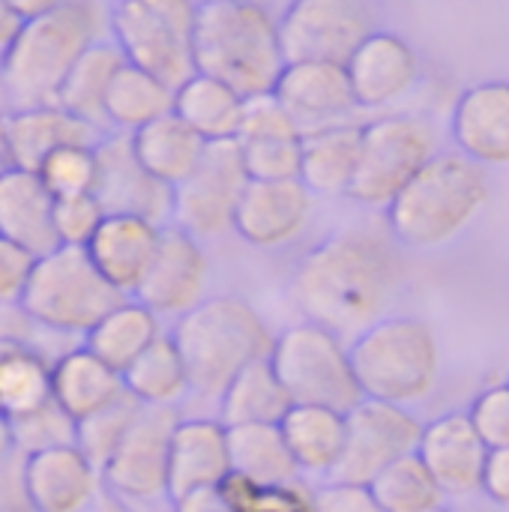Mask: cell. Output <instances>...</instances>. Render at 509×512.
I'll return each mask as SVG.
<instances>
[{
	"label": "cell",
	"mask_w": 509,
	"mask_h": 512,
	"mask_svg": "<svg viewBox=\"0 0 509 512\" xmlns=\"http://www.w3.org/2000/svg\"><path fill=\"white\" fill-rule=\"evenodd\" d=\"M174 108V90L159 78L123 63L105 96V123L135 132Z\"/></svg>",
	"instance_id": "obj_38"
},
{
	"label": "cell",
	"mask_w": 509,
	"mask_h": 512,
	"mask_svg": "<svg viewBox=\"0 0 509 512\" xmlns=\"http://www.w3.org/2000/svg\"><path fill=\"white\" fill-rule=\"evenodd\" d=\"M84 512H132L126 507V501H120L117 495H111V492H102L90 507Z\"/></svg>",
	"instance_id": "obj_56"
},
{
	"label": "cell",
	"mask_w": 509,
	"mask_h": 512,
	"mask_svg": "<svg viewBox=\"0 0 509 512\" xmlns=\"http://www.w3.org/2000/svg\"><path fill=\"white\" fill-rule=\"evenodd\" d=\"M243 168L249 180L279 183L300 180V150L303 138H273V141H237Z\"/></svg>",
	"instance_id": "obj_43"
},
{
	"label": "cell",
	"mask_w": 509,
	"mask_h": 512,
	"mask_svg": "<svg viewBox=\"0 0 509 512\" xmlns=\"http://www.w3.org/2000/svg\"><path fill=\"white\" fill-rule=\"evenodd\" d=\"M174 408H141L138 420L102 465V486L120 501H156L168 492V450L177 426Z\"/></svg>",
	"instance_id": "obj_14"
},
{
	"label": "cell",
	"mask_w": 509,
	"mask_h": 512,
	"mask_svg": "<svg viewBox=\"0 0 509 512\" xmlns=\"http://www.w3.org/2000/svg\"><path fill=\"white\" fill-rule=\"evenodd\" d=\"M99 177L93 195L105 213L141 216L156 225L171 216V189L153 180L132 156L129 135H111L96 141Z\"/></svg>",
	"instance_id": "obj_18"
},
{
	"label": "cell",
	"mask_w": 509,
	"mask_h": 512,
	"mask_svg": "<svg viewBox=\"0 0 509 512\" xmlns=\"http://www.w3.org/2000/svg\"><path fill=\"white\" fill-rule=\"evenodd\" d=\"M273 96L294 117L303 135L336 126L357 108L348 72L339 63H285L273 84Z\"/></svg>",
	"instance_id": "obj_17"
},
{
	"label": "cell",
	"mask_w": 509,
	"mask_h": 512,
	"mask_svg": "<svg viewBox=\"0 0 509 512\" xmlns=\"http://www.w3.org/2000/svg\"><path fill=\"white\" fill-rule=\"evenodd\" d=\"M24 486L36 512H84L102 495V474L75 444H60L24 456Z\"/></svg>",
	"instance_id": "obj_19"
},
{
	"label": "cell",
	"mask_w": 509,
	"mask_h": 512,
	"mask_svg": "<svg viewBox=\"0 0 509 512\" xmlns=\"http://www.w3.org/2000/svg\"><path fill=\"white\" fill-rule=\"evenodd\" d=\"M123 54L111 39H102L96 45H90L78 63L72 66V72L66 75V81L57 90L54 105H60L63 111H69L72 117L90 123L99 129V123H105V96L108 87L114 81V75L123 66Z\"/></svg>",
	"instance_id": "obj_34"
},
{
	"label": "cell",
	"mask_w": 509,
	"mask_h": 512,
	"mask_svg": "<svg viewBox=\"0 0 509 512\" xmlns=\"http://www.w3.org/2000/svg\"><path fill=\"white\" fill-rule=\"evenodd\" d=\"M453 135L474 162L509 165V84L489 81L471 87L453 117Z\"/></svg>",
	"instance_id": "obj_24"
},
{
	"label": "cell",
	"mask_w": 509,
	"mask_h": 512,
	"mask_svg": "<svg viewBox=\"0 0 509 512\" xmlns=\"http://www.w3.org/2000/svg\"><path fill=\"white\" fill-rule=\"evenodd\" d=\"M51 402V360L24 339L0 333V414L18 423Z\"/></svg>",
	"instance_id": "obj_30"
},
{
	"label": "cell",
	"mask_w": 509,
	"mask_h": 512,
	"mask_svg": "<svg viewBox=\"0 0 509 512\" xmlns=\"http://www.w3.org/2000/svg\"><path fill=\"white\" fill-rule=\"evenodd\" d=\"M249 177L243 168L237 141H213L207 144L198 168L171 189V216L174 228L189 237H216L231 231L240 195Z\"/></svg>",
	"instance_id": "obj_12"
},
{
	"label": "cell",
	"mask_w": 509,
	"mask_h": 512,
	"mask_svg": "<svg viewBox=\"0 0 509 512\" xmlns=\"http://www.w3.org/2000/svg\"><path fill=\"white\" fill-rule=\"evenodd\" d=\"M0 512H36L24 486V456L15 453L0 465Z\"/></svg>",
	"instance_id": "obj_50"
},
{
	"label": "cell",
	"mask_w": 509,
	"mask_h": 512,
	"mask_svg": "<svg viewBox=\"0 0 509 512\" xmlns=\"http://www.w3.org/2000/svg\"><path fill=\"white\" fill-rule=\"evenodd\" d=\"M474 432L486 444V450H501L509 447V387H492L486 390L471 414H468Z\"/></svg>",
	"instance_id": "obj_47"
},
{
	"label": "cell",
	"mask_w": 509,
	"mask_h": 512,
	"mask_svg": "<svg viewBox=\"0 0 509 512\" xmlns=\"http://www.w3.org/2000/svg\"><path fill=\"white\" fill-rule=\"evenodd\" d=\"M243 96L210 75H189L174 90V114L207 144L234 141L243 120Z\"/></svg>",
	"instance_id": "obj_31"
},
{
	"label": "cell",
	"mask_w": 509,
	"mask_h": 512,
	"mask_svg": "<svg viewBox=\"0 0 509 512\" xmlns=\"http://www.w3.org/2000/svg\"><path fill=\"white\" fill-rule=\"evenodd\" d=\"M273 138H303V129L276 102L273 93L246 99L243 102V120H240L234 141H273Z\"/></svg>",
	"instance_id": "obj_45"
},
{
	"label": "cell",
	"mask_w": 509,
	"mask_h": 512,
	"mask_svg": "<svg viewBox=\"0 0 509 512\" xmlns=\"http://www.w3.org/2000/svg\"><path fill=\"white\" fill-rule=\"evenodd\" d=\"M282 438L300 471L330 474L345 450V414L318 405H291L279 420Z\"/></svg>",
	"instance_id": "obj_32"
},
{
	"label": "cell",
	"mask_w": 509,
	"mask_h": 512,
	"mask_svg": "<svg viewBox=\"0 0 509 512\" xmlns=\"http://www.w3.org/2000/svg\"><path fill=\"white\" fill-rule=\"evenodd\" d=\"M21 18L12 12V6H9V0H0V51L15 39V33L21 30Z\"/></svg>",
	"instance_id": "obj_54"
},
{
	"label": "cell",
	"mask_w": 509,
	"mask_h": 512,
	"mask_svg": "<svg viewBox=\"0 0 509 512\" xmlns=\"http://www.w3.org/2000/svg\"><path fill=\"white\" fill-rule=\"evenodd\" d=\"M345 72L351 81L354 102L360 108H381L414 87L420 75V60L402 36L375 30L348 57Z\"/></svg>",
	"instance_id": "obj_21"
},
{
	"label": "cell",
	"mask_w": 509,
	"mask_h": 512,
	"mask_svg": "<svg viewBox=\"0 0 509 512\" xmlns=\"http://www.w3.org/2000/svg\"><path fill=\"white\" fill-rule=\"evenodd\" d=\"M108 213L102 210L96 195H69V198H54L51 207V228L57 246H75L84 249L96 228L102 225Z\"/></svg>",
	"instance_id": "obj_44"
},
{
	"label": "cell",
	"mask_w": 509,
	"mask_h": 512,
	"mask_svg": "<svg viewBox=\"0 0 509 512\" xmlns=\"http://www.w3.org/2000/svg\"><path fill=\"white\" fill-rule=\"evenodd\" d=\"M171 504H174V512H231L219 486L186 492L180 498H171Z\"/></svg>",
	"instance_id": "obj_52"
},
{
	"label": "cell",
	"mask_w": 509,
	"mask_h": 512,
	"mask_svg": "<svg viewBox=\"0 0 509 512\" xmlns=\"http://www.w3.org/2000/svg\"><path fill=\"white\" fill-rule=\"evenodd\" d=\"M417 456L444 495H471L483 486L489 450L474 432L468 414H447L423 426Z\"/></svg>",
	"instance_id": "obj_22"
},
{
	"label": "cell",
	"mask_w": 509,
	"mask_h": 512,
	"mask_svg": "<svg viewBox=\"0 0 509 512\" xmlns=\"http://www.w3.org/2000/svg\"><path fill=\"white\" fill-rule=\"evenodd\" d=\"M141 408L144 405H138L129 393H123L105 411H99V414L75 423V447L102 471V465L111 459V453L120 447V441L126 438V432L138 420Z\"/></svg>",
	"instance_id": "obj_41"
},
{
	"label": "cell",
	"mask_w": 509,
	"mask_h": 512,
	"mask_svg": "<svg viewBox=\"0 0 509 512\" xmlns=\"http://www.w3.org/2000/svg\"><path fill=\"white\" fill-rule=\"evenodd\" d=\"M123 390L144 408H174L189 393V372L171 336H159L123 372Z\"/></svg>",
	"instance_id": "obj_35"
},
{
	"label": "cell",
	"mask_w": 509,
	"mask_h": 512,
	"mask_svg": "<svg viewBox=\"0 0 509 512\" xmlns=\"http://www.w3.org/2000/svg\"><path fill=\"white\" fill-rule=\"evenodd\" d=\"M120 300L126 297L102 279L84 249L54 246L33 261L18 306L45 330L87 333Z\"/></svg>",
	"instance_id": "obj_7"
},
{
	"label": "cell",
	"mask_w": 509,
	"mask_h": 512,
	"mask_svg": "<svg viewBox=\"0 0 509 512\" xmlns=\"http://www.w3.org/2000/svg\"><path fill=\"white\" fill-rule=\"evenodd\" d=\"M36 255L21 249L18 243L0 237V303H18L27 276L33 270Z\"/></svg>",
	"instance_id": "obj_48"
},
{
	"label": "cell",
	"mask_w": 509,
	"mask_h": 512,
	"mask_svg": "<svg viewBox=\"0 0 509 512\" xmlns=\"http://www.w3.org/2000/svg\"><path fill=\"white\" fill-rule=\"evenodd\" d=\"M423 426L402 405L363 399L345 414V450L330 471L333 483L369 486L387 465L417 453Z\"/></svg>",
	"instance_id": "obj_13"
},
{
	"label": "cell",
	"mask_w": 509,
	"mask_h": 512,
	"mask_svg": "<svg viewBox=\"0 0 509 512\" xmlns=\"http://www.w3.org/2000/svg\"><path fill=\"white\" fill-rule=\"evenodd\" d=\"M291 408L288 393L282 390L270 357L246 366L219 396V423L222 426H249V423H279Z\"/></svg>",
	"instance_id": "obj_37"
},
{
	"label": "cell",
	"mask_w": 509,
	"mask_h": 512,
	"mask_svg": "<svg viewBox=\"0 0 509 512\" xmlns=\"http://www.w3.org/2000/svg\"><path fill=\"white\" fill-rule=\"evenodd\" d=\"M219 489L231 512H315V492L300 480L255 483L240 474H228Z\"/></svg>",
	"instance_id": "obj_40"
},
{
	"label": "cell",
	"mask_w": 509,
	"mask_h": 512,
	"mask_svg": "<svg viewBox=\"0 0 509 512\" xmlns=\"http://www.w3.org/2000/svg\"><path fill=\"white\" fill-rule=\"evenodd\" d=\"M348 357L363 399L411 405L426 399L438 384V342L420 318L396 315L375 321L354 336Z\"/></svg>",
	"instance_id": "obj_6"
},
{
	"label": "cell",
	"mask_w": 509,
	"mask_h": 512,
	"mask_svg": "<svg viewBox=\"0 0 509 512\" xmlns=\"http://www.w3.org/2000/svg\"><path fill=\"white\" fill-rule=\"evenodd\" d=\"M129 147L138 165L162 186H180L201 162L207 141L195 135L174 111L129 132Z\"/></svg>",
	"instance_id": "obj_28"
},
{
	"label": "cell",
	"mask_w": 509,
	"mask_h": 512,
	"mask_svg": "<svg viewBox=\"0 0 509 512\" xmlns=\"http://www.w3.org/2000/svg\"><path fill=\"white\" fill-rule=\"evenodd\" d=\"M231 474L255 483H294L300 468L282 438L279 423L228 426Z\"/></svg>",
	"instance_id": "obj_36"
},
{
	"label": "cell",
	"mask_w": 509,
	"mask_h": 512,
	"mask_svg": "<svg viewBox=\"0 0 509 512\" xmlns=\"http://www.w3.org/2000/svg\"><path fill=\"white\" fill-rule=\"evenodd\" d=\"M15 168L12 165V150H9V132H6V114H0V174Z\"/></svg>",
	"instance_id": "obj_57"
},
{
	"label": "cell",
	"mask_w": 509,
	"mask_h": 512,
	"mask_svg": "<svg viewBox=\"0 0 509 512\" xmlns=\"http://www.w3.org/2000/svg\"><path fill=\"white\" fill-rule=\"evenodd\" d=\"M39 180L54 198H69V195H93L96 177H99V162H96V144H69L54 150L51 156L42 159L36 168Z\"/></svg>",
	"instance_id": "obj_42"
},
{
	"label": "cell",
	"mask_w": 509,
	"mask_h": 512,
	"mask_svg": "<svg viewBox=\"0 0 509 512\" xmlns=\"http://www.w3.org/2000/svg\"><path fill=\"white\" fill-rule=\"evenodd\" d=\"M402 279L405 267L393 234L378 225H354L300 258L288 297L306 321L342 339L381 321Z\"/></svg>",
	"instance_id": "obj_1"
},
{
	"label": "cell",
	"mask_w": 509,
	"mask_h": 512,
	"mask_svg": "<svg viewBox=\"0 0 509 512\" xmlns=\"http://www.w3.org/2000/svg\"><path fill=\"white\" fill-rule=\"evenodd\" d=\"M489 180L465 153H435L387 204V231L399 246L435 249L450 243L486 204Z\"/></svg>",
	"instance_id": "obj_5"
},
{
	"label": "cell",
	"mask_w": 509,
	"mask_h": 512,
	"mask_svg": "<svg viewBox=\"0 0 509 512\" xmlns=\"http://www.w3.org/2000/svg\"><path fill=\"white\" fill-rule=\"evenodd\" d=\"M426 512H453V510H447V507H435V510H426Z\"/></svg>",
	"instance_id": "obj_59"
},
{
	"label": "cell",
	"mask_w": 509,
	"mask_h": 512,
	"mask_svg": "<svg viewBox=\"0 0 509 512\" xmlns=\"http://www.w3.org/2000/svg\"><path fill=\"white\" fill-rule=\"evenodd\" d=\"M108 33L102 0H63L42 18L24 21L0 51V87L15 108L54 105L78 57Z\"/></svg>",
	"instance_id": "obj_2"
},
{
	"label": "cell",
	"mask_w": 509,
	"mask_h": 512,
	"mask_svg": "<svg viewBox=\"0 0 509 512\" xmlns=\"http://www.w3.org/2000/svg\"><path fill=\"white\" fill-rule=\"evenodd\" d=\"M195 18V0H117L108 9V30L129 66L177 90L195 75Z\"/></svg>",
	"instance_id": "obj_8"
},
{
	"label": "cell",
	"mask_w": 509,
	"mask_h": 512,
	"mask_svg": "<svg viewBox=\"0 0 509 512\" xmlns=\"http://www.w3.org/2000/svg\"><path fill=\"white\" fill-rule=\"evenodd\" d=\"M480 489H486V495L495 504L509 507V447L489 450L486 468H483V486Z\"/></svg>",
	"instance_id": "obj_51"
},
{
	"label": "cell",
	"mask_w": 509,
	"mask_h": 512,
	"mask_svg": "<svg viewBox=\"0 0 509 512\" xmlns=\"http://www.w3.org/2000/svg\"><path fill=\"white\" fill-rule=\"evenodd\" d=\"M231 474L228 426L219 420L195 417L177 420L168 450V498H180L195 489L222 486Z\"/></svg>",
	"instance_id": "obj_23"
},
{
	"label": "cell",
	"mask_w": 509,
	"mask_h": 512,
	"mask_svg": "<svg viewBox=\"0 0 509 512\" xmlns=\"http://www.w3.org/2000/svg\"><path fill=\"white\" fill-rule=\"evenodd\" d=\"M15 432V447L21 456L27 453H39L48 447H60V444H75V423L51 402L42 411L12 423Z\"/></svg>",
	"instance_id": "obj_46"
},
{
	"label": "cell",
	"mask_w": 509,
	"mask_h": 512,
	"mask_svg": "<svg viewBox=\"0 0 509 512\" xmlns=\"http://www.w3.org/2000/svg\"><path fill=\"white\" fill-rule=\"evenodd\" d=\"M84 336H87L84 348L123 375L129 363L162 336V321L144 303L126 297Z\"/></svg>",
	"instance_id": "obj_33"
},
{
	"label": "cell",
	"mask_w": 509,
	"mask_h": 512,
	"mask_svg": "<svg viewBox=\"0 0 509 512\" xmlns=\"http://www.w3.org/2000/svg\"><path fill=\"white\" fill-rule=\"evenodd\" d=\"M210 258L204 246L180 228H162L156 258L132 294L159 318H180L207 297Z\"/></svg>",
	"instance_id": "obj_15"
},
{
	"label": "cell",
	"mask_w": 509,
	"mask_h": 512,
	"mask_svg": "<svg viewBox=\"0 0 509 512\" xmlns=\"http://www.w3.org/2000/svg\"><path fill=\"white\" fill-rule=\"evenodd\" d=\"M54 195L36 171L9 168L0 174V237L18 243L30 255H45L57 246L51 228Z\"/></svg>",
	"instance_id": "obj_26"
},
{
	"label": "cell",
	"mask_w": 509,
	"mask_h": 512,
	"mask_svg": "<svg viewBox=\"0 0 509 512\" xmlns=\"http://www.w3.org/2000/svg\"><path fill=\"white\" fill-rule=\"evenodd\" d=\"M171 339L186 363L189 393L219 402L246 366L270 357L276 336L249 300L219 294L180 315Z\"/></svg>",
	"instance_id": "obj_3"
},
{
	"label": "cell",
	"mask_w": 509,
	"mask_h": 512,
	"mask_svg": "<svg viewBox=\"0 0 509 512\" xmlns=\"http://www.w3.org/2000/svg\"><path fill=\"white\" fill-rule=\"evenodd\" d=\"M192 60L195 72L228 84L243 99L273 93L285 66L273 12L264 3L198 6Z\"/></svg>",
	"instance_id": "obj_4"
},
{
	"label": "cell",
	"mask_w": 509,
	"mask_h": 512,
	"mask_svg": "<svg viewBox=\"0 0 509 512\" xmlns=\"http://www.w3.org/2000/svg\"><path fill=\"white\" fill-rule=\"evenodd\" d=\"M159 237L162 225L150 219L108 213L96 234L90 237V243L84 246V252L114 291L132 297L156 258Z\"/></svg>",
	"instance_id": "obj_20"
},
{
	"label": "cell",
	"mask_w": 509,
	"mask_h": 512,
	"mask_svg": "<svg viewBox=\"0 0 509 512\" xmlns=\"http://www.w3.org/2000/svg\"><path fill=\"white\" fill-rule=\"evenodd\" d=\"M270 366L291 405H318L348 414L363 402L345 342L312 324H294L273 339Z\"/></svg>",
	"instance_id": "obj_9"
},
{
	"label": "cell",
	"mask_w": 509,
	"mask_h": 512,
	"mask_svg": "<svg viewBox=\"0 0 509 512\" xmlns=\"http://www.w3.org/2000/svg\"><path fill=\"white\" fill-rule=\"evenodd\" d=\"M123 393V375L87 348L66 351L51 363V399L72 423L105 411Z\"/></svg>",
	"instance_id": "obj_25"
},
{
	"label": "cell",
	"mask_w": 509,
	"mask_h": 512,
	"mask_svg": "<svg viewBox=\"0 0 509 512\" xmlns=\"http://www.w3.org/2000/svg\"><path fill=\"white\" fill-rule=\"evenodd\" d=\"M363 126L336 123L303 135L300 183L309 195H348L360 162Z\"/></svg>",
	"instance_id": "obj_29"
},
{
	"label": "cell",
	"mask_w": 509,
	"mask_h": 512,
	"mask_svg": "<svg viewBox=\"0 0 509 512\" xmlns=\"http://www.w3.org/2000/svg\"><path fill=\"white\" fill-rule=\"evenodd\" d=\"M435 153L438 132L423 117H384L366 123L348 198L366 207H387Z\"/></svg>",
	"instance_id": "obj_10"
},
{
	"label": "cell",
	"mask_w": 509,
	"mask_h": 512,
	"mask_svg": "<svg viewBox=\"0 0 509 512\" xmlns=\"http://www.w3.org/2000/svg\"><path fill=\"white\" fill-rule=\"evenodd\" d=\"M18 453V447H15V432H12V423L0 414V465L3 462H9L12 456Z\"/></svg>",
	"instance_id": "obj_55"
},
{
	"label": "cell",
	"mask_w": 509,
	"mask_h": 512,
	"mask_svg": "<svg viewBox=\"0 0 509 512\" xmlns=\"http://www.w3.org/2000/svg\"><path fill=\"white\" fill-rule=\"evenodd\" d=\"M6 132H9L12 165L24 168V171H36L42 165V159L60 147L99 141L96 126L72 117L60 105L15 108L12 114H6Z\"/></svg>",
	"instance_id": "obj_27"
},
{
	"label": "cell",
	"mask_w": 509,
	"mask_h": 512,
	"mask_svg": "<svg viewBox=\"0 0 509 512\" xmlns=\"http://www.w3.org/2000/svg\"><path fill=\"white\" fill-rule=\"evenodd\" d=\"M198 6H207V3H264L267 6V0H195Z\"/></svg>",
	"instance_id": "obj_58"
},
{
	"label": "cell",
	"mask_w": 509,
	"mask_h": 512,
	"mask_svg": "<svg viewBox=\"0 0 509 512\" xmlns=\"http://www.w3.org/2000/svg\"><path fill=\"white\" fill-rule=\"evenodd\" d=\"M285 63H339L375 33V12L366 0H291L276 18Z\"/></svg>",
	"instance_id": "obj_11"
},
{
	"label": "cell",
	"mask_w": 509,
	"mask_h": 512,
	"mask_svg": "<svg viewBox=\"0 0 509 512\" xmlns=\"http://www.w3.org/2000/svg\"><path fill=\"white\" fill-rule=\"evenodd\" d=\"M63 0H9L12 12L21 18V21H33V18H42L48 15L51 9H57Z\"/></svg>",
	"instance_id": "obj_53"
},
{
	"label": "cell",
	"mask_w": 509,
	"mask_h": 512,
	"mask_svg": "<svg viewBox=\"0 0 509 512\" xmlns=\"http://www.w3.org/2000/svg\"><path fill=\"white\" fill-rule=\"evenodd\" d=\"M315 512H384V507L375 501L369 486L330 483L315 492Z\"/></svg>",
	"instance_id": "obj_49"
},
{
	"label": "cell",
	"mask_w": 509,
	"mask_h": 512,
	"mask_svg": "<svg viewBox=\"0 0 509 512\" xmlns=\"http://www.w3.org/2000/svg\"><path fill=\"white\" fill-rule=\"evenodd\" d=\"M309 216L312 195L300 180H249L240 195L231 231H237L240 240L255 249H282L306 231Z\"/></svg>",
	"instance_id": "obj_16"
},
{
	"label": "cell",
	"mask_w": 509,
	"mask_h": 512,
	"mask_svg": "<svg viewBox=\"0 0 509 512\" xmlns=\"http://www.w3.org/2000/svg\"><path fill=\"white\" fill-rule=\"evenodd\" d=\"M369 492L384 507V512H426L441 507V486L429 474V468L420 462L417 453L396 459L387 465L372 483Z\"/></svg>",
	"instance_id": "obj_39"
}]
</instances>
